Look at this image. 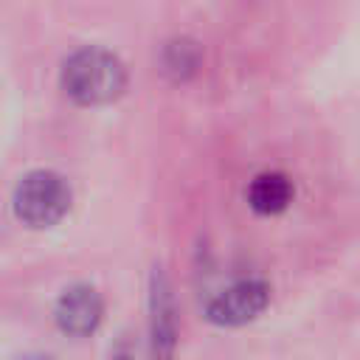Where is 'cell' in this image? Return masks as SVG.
<instances>
[{"instance_id":"obj_8","label":"cell","mask_w":360,"mask_h":360,"mask_svg":"<svg viewBox=\"0 0 360 360\" xmlns=\"http://www.w3.org/2000/svg\"><path fill=\"white\" fill-rule=\"evenodd\" d=\"M17 360H51L48 354H22V357H17Z\"/></svg>"},{"instance_id":"obj_7","label":"cell","mask_w":360,"mask_h":360,"mask_svg":"<svg viewBox=\"0 0 360 360\" xmlns=\"http://www.w3.org/2000/svg\"><path fill=\"white\" fill-rule=\"evenodd\" d=\"M200 59H202V51L191 37H174L163 45L160 65H163V73H169L172 79H186L197 70Z\"/></svg>"},{"instance_id":"obj_4","label":"cell","mask_w":360,"mask_h":360,"mask_svg":"<svg viewBox=\"0 0 360 360\" xmlns=\"http://www.w3.org/2000/svg\"><path fill=\"white\" fill-rule=\"evenodd\" d=\"M53 318H56V326L62 332L82 338V335H90V332L98 329V323L104 318V301H101L96 287H90V284H70L56 298Z\"/></svg>"},{"instance_id":"obj_5","label":"cell","mask_w":360,"mask_h":360,"mask_svg":"<svg viewBox=\"0 0 360 360\" xmlns=\"http://www.w3.org/2000/svg\"><path fill=\"white\" fill-rule=\"evenodd\" d=\"M177 340V321H174V304L169 284L163 273L152 276V357L169 360Z\"/></svg>"},{"instance_id":"obj_6","label":"cell","mask_w":360,"mask_h":360,"mask_svg":"<svg viewBox=\"0 0 360 360\" xmlns=\"http://www.w3.org/2000/svg\"><path fill=\"white\" fill-rule=\"evenodd\" d=\"M292 200V183L281 172H262L248 186V202L259 214H278Z\"/></svg>"},{"instance_id":"obj_1","label":"cell","mask_w":360,"mask_h":360,"mask_svg":"<svg viewBox=\"0 0 360 360\" xmlns=\"http://www.w3.org/2000/svg\"><path fill=\"white\" fill-rule=\"evenodd\" d=\"M127 84L124 62L98 45L73 51L62 65V87L79 104H104Z\"/></svg>"},{"instance_id":"obj_2","label":"cell","mask_w":360,"mask_h":360,"mask_svg":"<svg viewBox=\"0 0 360 360\" xmlns=\"http://www.w3.org/2000/svg\"><path fill=\"white\" fill-rule=\"evenodd\" d=\"M70 208V186L59 172L34 169L20 177L14 188V214L34 225L48 228L59 222Z\"/></svg>"},{"instance_id":"obj_3","label":"cell","mask_w":360,"mask_h":360,"mask_svg":"<svg viewBox=\"0 0 360 360\" xmlns=\"http://www.w3.org/2000/svg\"><path fill=\"white\" fill-rule=\"evenodd\" d=\"M270 301V287L262 278H239L219 290L205 304V318L219 326H242L253 321Z\"/></svg>"}]
</instances>
